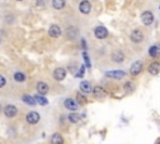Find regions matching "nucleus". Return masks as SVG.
<instances>
[{
    "mask_svg": "<svg viewBox=\"0 0 160 144\" xmlns=\"http://www.w3.org/2000/svg\"><path fill=\"white\" fill-rule=\"evenodd\" d=\"M53 77H54V79H55V80L61 82V80H64V79H65V77H66V71H65V69H64V68H58V69H55V70H54Z\"/></svg>",
    "mask_w": 160,
    "mask_h": 144,
    "instance_id": "1",
    "label": "nucleus"
},
{
    "mask_svg": "<svg viewBox=\"0 0 160 144\" xmlns=\"http://www.w3.org/2000/svg\"><path fill=\"white\" fill-rule=\"evenodd\" d=\"M39 120H40L39 113H36V112H29V113L26 114V122H28L29 124H36Z\"/></svg>",
    "mask_w": 160,
    "mask_h": 144,
    "instance_id": "2",
    "label": "nucleus"
},
{
    "mask_svg": "<svg viewBox=\"0 0 160 144\" xmlns=\"http://www.w3.org/2000/svg\"><path fill=\"white\" fill-rule=\"evenodd\" d=\"M105 75L113 79H123L125 77V73L123 70H113V71H106Z\"/></svg>",
    "mask_w": 160,
    "mask_h": 144,
    "instance_id": "3",
    "label": "nucleus"
},
{
    "mask_svg": "<svg viewBox=\"0 0 160 144\" xmlns=\"http://www.w3.org/2000/svg\"><path fill=\"white\" fill-rule=\"evenodd\" d=\"M141 20H143V23H144L145 25L153 24V22H154V15H153V13H151V12H144V13L141 14Z\"/></svg>",
    "mask_w": 160,
    "mask_h": 144,
    "instance_id": "4",
    "label": "nucleus"
},
{
    "mask_svg": "<svg viewBox=\"0 0 160 144\" xmlns=\"http://www.w3.org/2000/svg\"><path fill=\"white\" fill-rule=\"evenodd\" d=\"M64 107H65L66 109L71 110V112H75V110L79 108V104H78V103H76L74 99L68 98V99H65V102H64Z\"/></svg>",
    "mask_w": 160,
    "mask_h": 144,
    "instance_id": "5",
    "label": "nucleus"
},
{
    "mask_svg": "<svg viewBox=\"0 0 160 144\" xmlns=\"http://www.w3.org/2000/svg\"><path fill=\"white\" fill-rule=\"evenodd\" d=\"M94 33H95V36L98 39H105L108 36V30L104 26H96L95 30H94Z\"/></svg>",
    "mask_w": 160,
    "mask_h": 144,
    "instance_id": "6",
    "label": "nucleus"
},
{
    "mask_svg": "<svg viewBox=\"0 0 160 144\" xmlns=\"http://www.w3.org/2000/svg\"><path fill=\"white\" fill-rule=\"evenodd\" d=\"M4 113H5V115H7L8 118H14V117L16 115V113H18V109H16L15 105H10V104H9V105L5 107Z\"/></svg>",
    "mask_w": 160,
    "mask_h": 144,
    "instance_id": "7",
    "label": "nucleus"
},
{
    "mask_svg": "<svg viewBox=\"0 0 160 144\" xmlns=\"http://www.w3.org/2000/svg\"><path fill=\"white\" fill-rule=\"evenodd\" d=\"M79 10L82 12L83 14H88V13H90V10H92V4L88 2V0H84V2L80 3Z\"/></svg>",
    "mask_w": 160,
    "mask_h": 144,
    "instance_id": "8",
    "label": "nucleus"
},
{
    "mask_svg": "<svg viewBox=\"0 0 160 144\" xmlns=\"http://www.w3.org/2000/svg\"><path fill=\"white\" fill-rule=\"evenodd\" d=\"M141 69H143L141 63H140V61H135V63L131 65V68H130V74H131V75H138V74H140Z\"/></svg>",
    "mask_w": 160,
    "mask_h": 144,
    "instance_id": "9",
    "label": "nucleus"
},
{
    "mask_svg": "<svg viewBox=\"0 0 160 144\" xmlns=\"http://www.w3.org/2000/svg\"><path fill=\"white\" fill-rule=\"evenodd\" d=\"M130 39H131L134 43H140V41L144 39V36H143V33H141L140 30H134V31L130 34Z\"/></svg>",
    "mask_w": 160,
    "mask_h": 144,
    "instance_id": "10",
    "label": "nucleus"
},
{
    "mask_svg": "<svg viewBox=\"0 0 160 144\" xmlns=\"http://www.w3.org/2000/svg\"><path fill=\"white\" fill-rule=\"evenodd\" d=\"M36 89H38V94H40V95H44L49 92V87L44 82H39L38 85H36Z\"/></svg>",
    "mask_w": 160,
    "mask_h": 144,
    "instance_id": "11",
    "label": "nucleus"
},
{
    "mask_svg": "<svg viewBox=\"0 0 160 144\" xmlns=\"http://www.w3.org/2000/svg\"><path fill=\"white\" fill-rule=\"evenodd\" d=\"M60 34H61V30H60V28L58 25H51L50 26V29H49V35L50 36L58 38V36H60Z\"/></svg>",
    "mask_w": 160,
    "mask_h": 144,
    "instance_id": "12",
    "label": "nucleus"
},
{
    "mask_svg": "<svg viewBox=\"0 0 160 144\" xmlns=\"http://www.w3.org/2000/svg\"><path fill=\"white\" fill-rule=\"evenodd\" d=\"M159 70H160V64L159 63H153V64H150V66H149V73L150 74H153V75H158L159 74Z\"/></svg>",
    "mask_w": 160,
    "mask_h": 144,
    "instance_id": "13",
    "label": "nucleus"
},
{
    "mask_svg": "<svg viewBox=\"0 0 160 144\" xmlns=\"http://www.w3.org/2000/svg\"><path fill=\"white\" fill-rule=\"evenodd\" d=\"M80 90L84 92V93H90L93 90L92 84L89 82H82V83H80Z\"/></svg>",
    "mask_w": 160,
    "mask_h": 144,
    "instance_id": "14",
    "label": "nucleus"
},
{
    "mask_svg": "<svg viewBox=\"0 0 160 144\" xmlns=\"http://www.w3.org/2000/svg\"><path fill=\"white\" fill-rule=\"evenodd\" d=\"M51 144H64V139H63L61 134L55 133V134L51 137Z\"/></svg>",
    "mask_w": 160,
    "mask_h": 144,
    "instance_id": "15",
    "label": "nucleus"
},
{
    "mask_svg": "<svg viewBox=\"0 0 160 144\" xmlns=\"http://www.w3.org/2000/svg\"><path fill=\"white\" fill-rule=\"evenodd\" d=\"M93 93H94V97L96 98H100V97H105V90L103 87H95L93 89Z\"/></svg>",
    "mask_w": 160,
    "mask_h": 144,
    "instance_id": "16",
    "label": "nucleus"
},
{
    "mask_svg": "<svg viewBox=\"0 0 160 144\" xmlns=\"http://www.w3.org/2000/svg\"><path fill=\"white\" fill-rule=\"evenodd\" d=\"M34 99H35V102L36 103H39L40 105H48V99L45 98V97H43V95H40V94H36V95H34Z\"/></svg>",
    "mask_w": 160,
    "mask_h": 144,
    "instance_id": "17",
    "label": "nucleus"
},
{
    "mask_svg": "<svg viewBox=\"0 0 160 144\" xmlns=\"http://www.w3.org/2000/svg\"><path fill=\"white\" fill-rule=\"evenodd\" d=\"M23 100L26 103V104H29V105H35L36 104V102H35V99H34V97H31V95H28V94H24L23 95Z\"/></svg>",
    "mask_w": 160,
    "mask_h": 144,
    "instance_id": "18",
    "label": "nucleus"
},
{
    "mask_svg": "<svg viewBox=\"0 0 160 144\" xmlns=\"http://www.w3.org/2000/svg\"><path fill=\"white\" fill-rule=\"evenodd\" d=\"M53 7L56 10H60L65 7V0H53Z\"/></svg>",
    "mask_w": 160,
    "mask_h": 144,
    "instance_id": "19",
    "label": "nucleus"
},
{
    "mask_svg": "<svg viewBox=\"0 0 160 144\" xmlns=\"http://www.w3.org/2000/svg\"><path fill=\"white\" fill-rule=\"evenodd\" d=\"M68 119H69L70 123H78V122L80 120V115L76 114V113H70V114L68 115Z\"/></svg>",
    "mask_w": 160,
    "mask_h": 144,
    "instance_id": "20",
    "label": "nucleus"
},
{
    "mask_svg": "<svg viewBox=\"0 0 160 144\" xmlns=\"http://www.w3.org/2000/svg\"><path fill=\"white\" fill-rule=\"evenodd\" d=\"M113 60H114V61H116V63L123 61V60H124V54H123V53H120V51L114 53V54H113Z\"/></svg>",
    "mask_w": 160,
    "mask_h": 144,
    "instance_id": "21",
    "label": "nucleus"
},
{
    "mask_svg": "<svg viewBox=\"0 0 160 144\" xmlns=\"http://www.w3.org/2000/svg\"><path fill=\"white\" fill-rule=\"evenodd\" d=\"M149 54H150V56H153V58H158V55H159V46H158V45L151 46L150 50H149Z\"/></svg>",
    "mask_w": 160,
    "mask_h": 144,
    "instance_id": "22",
    "label": "nucleus"
},
{
    "mask_svg": "<svg viewBox=\"0 0 160 144\" xmlns=\"http://www.w3.org/2000/svg\"><path fill=\"white\" fill-rule=\"evenodd\" d=\"M14 79H15L16 82L21 83V82H24V80L26 79V77H25V74H24V73H20V71H18V73H15V74H14Z\"/></svg>",
    "mask_w": 160,
    "mask_h": 144,
    "instance_id": "23",
    "label": "nucleus"
},
{
    "mask_svg": "<svg viewBox=\"0 0 160 144\" xmlns=\"http://www.w3.org/2000/svg\"><path fill=\"white\" fill-rule=\"evenodd\" d=\"M5 83H7V80H5V78H4L3 75H0V88H3V87L5 85Z\"/></svg>",
    "mask_w": 160,
    "mask_h": 144,
    "instance_id": "24",
    "label": "nucleus"
},
{
    "mask_svg": "<svg viewBox=\"0 0 160 144\" xmlns=\"http://www.w3.org/2000/svg\"><path fill=\"white\" fill-rule=\"evenodd\" d=\"M78 99H79L80 102H82V103H85V102H87V99L84 98V95H80V93L78 94Z\"/></svg>",
    "mask_w": 160,
    "mask_h": 144,
    "instance_id": "25",
    "label": "nucleus"
},
{
    "mask_svg": "<svg viewBox=\"0 0 160 144\" xmlns=\"http://www.w3.org/2000/svg\"><path fill=\"white\" fill-rule=\"evenodd\" d=\"M124 87H125V89H126V90H128V89H129V88H130V89H131V87H133V84H131V83H126V84H125V85H124Z\"/></svg>",
    "mask_w": 160,
    "mask_h": 144,
    "instance_id": "26",
    "label": "nucleus"
},
{
    "mask_svg": "<svg viewBox=\"0 0 160 144\" xmlns=\"http://www.w3.org/2000/svg\"><path fill=\"white\" fill-rule=\"evenodd\" d=\"M36 3H38V5H44V2H43V0H36Z\"/></svg>",
    "mask_w": 160,
    "mask_h": 144,
    "instance_id": "27",
    "label": "nucleus"
},
{
    "mask_svg": "<svg viewBox=\"0 0 160 144\" xmlns=\"http://www.w3.org/2000/svg\"><path fill=\"white\" fill-rule=\"evenodd\" d=\"M0 112H2V105H0Z\"/></svg>",
    "mask_w": 160,
    "mask_h": 144,
    "instance_id": "28",
    "label": "nucleus"
},
{
    "mask_svg": "<svg viewBox=\"0 0 160 144\" xmlns=\"http://www.w3.org/2000/svg\"><path fill=\"white\" fill-rule=\"evenodd\" d=\"M0 43H2V38H0Z\"/></svg>",
    "mask_w": 160,
    "mask_h": 144,
    "instance_id": "29",
    "label": "nucleus"
},
{
    "mask_svg": "<svg viewBox=\"0 0 160 144\" xmlns=\"http://www.w3.org/2000/svg\"><path fill=\"white\" fill-rule=\"evenodd\" d=\"M18 2H23V0H18Z\"/></svg>",
    "mask_w": 160,
    "mask_h": 144,
    "instance_id": "30",
    "label": "nucleus"
}]
</instances>
